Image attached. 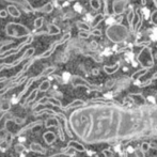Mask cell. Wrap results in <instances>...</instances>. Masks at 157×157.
<instances>
[{"instance_id":"1","label":"cell","mask_w":157,"mask_h":157,"mask_svg":"<svg viewBox=\"0 0 157 157\" xmlns=\"http://www.w3.org/2000/svg\"><path fill=\"white\" fill-rule=\"evenodd\" d=\"M71 123L77 136L89 144L157 137V106L94 103L73 112Z\"/></svg>"},{"instance_id":"2","label":"cell","mask_w":157,"mask_h":157,"mask_svg":"<svg viewBox=\"0 0 157 157\" xmlns=\"http://www.w3.org/2000/svg\"><path fill=\"white\" fill-rule=\"evenodd\" d=\"M129 35L128 29L122 24H112L106 29V36L113 43H122Z\"/></svg>"},{"instance_id":"3","label":"cell","mask_w":157,"mask_h":157,"mask_svg":"<svg viewBox=\"0 0 157 157\" xmlns=\"http://www.w3.org/2000/svg\"><path fill=\"white\" fill-rule=\"evenodd\" d=\"M6 34L15 39H21L24 36H30L33 34V32L21 23H9L6 26Z\"/></svg>"},{"instance_id":"4","label":"cell","mask_w":157,"mask_h":157,"mask_svg":"<svg viewBox=\"0 0 157 157\" xmlns=\"http://www.w3.org/2000/svg\"><path fill=\"white\" fill-rule=\"evenodd\" d=\"M139 64L144 68H151L154 66V57L152 49L147 46H144L137 56Z\"/></svg>"},{"instance_id":"5","label":"cell","mask_w":157,"mask_h":157,"mask_svg":"<svg viewBox=\"0 0 157 157\" xmlns=\"http://www.w3.org/2000/svg\"><path fill=\"white\" fill-rule=\"evenodd\" d=\"M70 39H71V33L70 32H66L65 34H64L63 36L61 37L60 40H59V41H56L55 43H52V46H50V47L48 48L46 52H44L43 54H41L40 56L35 57V58H36V60H39V59H45V58H48L49 56H52V52L56 50V48L58 47L59 45H62V44H64L65 42H67Z\"/></svg>"},{"instance_id":"6","label":"cell","mask_w":157,"mask_h":157,"mask_svg":"<svg viewBox=\"0 0 157 157\" xmlns=\"http://www.w3.org/2000/svg\"><path fill=\"white\" fill-rule=\"evenodd\" d=\"M43 113H48V114H52V116L54 117H58V118H60L61 120L64 121V124H65V130H66V134L68 135V136L72 138L73 137V134L71 132L70 128H68V123H67V119H66V117L64 116V114L62 113V112H57L55 111V110L52 109H48V108H44V109H41L39 110V111H35L34 113H33V116L34 117H37V116H41V114Z\"/></svg>"},{"instance_id":"7","label":"cell","mask_w":157,"mask_h":157,"mask_svg":"<svg viewBox=\"0 0 157 157\" xmlns=\"http://www.w3.org/2000/svg\"><path fill=\"white\" fill-rule=\"evenodd\" d=\"M47 104H50V105L55 106V107L60 108V109H62V108H63L62 103H61V101H59V99H57L56 97L44 96V97H42V98L40 99L39 101H36V103H35L34 105L32 106V109H34V108H36L39 105H47Z\"/></svg>"},{"instance_id":"8","label":"cell","mask_w":157,"mask_h":157,"mask_svg":"<svg viewBox=\"0 0 157 157\" xmlns=\"http://www.w3.org/2000/svg\"><path fill=\"white\" fill-rule=\"evenodd\" d=\"M34 52H35V49L33 47L28 48V49L25 52V54H24L23 56H21L19 59L15 60L14 62H12V63H4V68H12V67H15V66H17L18 64H21V62H23V61L27 60V59H29V58H32V56L34 55Z\"/></svg>"},{"instance_id":"9","label":"cell","mask_w":157,"mask_h":157,"mask_svg":"<svg viewBox=\"0 0 157 157\" xmlns=\"http://www.w3.org/2000/svg\"><path fill=\"white\" fill-rule=\"evenodd\" d=\"M71 81H72V85L74 88H77V87H85L87 88V89L89 90H98L97 89V87H94V86H92L90 82H88L86 79H83L82 77L80 76H73L72 79H71Z\"/></svg>"},{"instance_id":"10","label":"cell","mask_w":157,"mask_h":157,"mask_svg":"<svg viewBox=\"0 0 157 157\" xmlns=\"http://www.w3.org/2000/svg\"><path fill=\"white\" fill-rule=\"evenodd\" d=\"M128 0H113V6H112V11L114 15H121L124 13L125 8L127 6Z\"/></svg>"},{"instance_id":"11","label":"cell","mask_w":157,"mask_h":157,"mask_svg":"<svg viewBox=\"0 0 157 157\" xmlns=\"http://www.w3.org/2000/svg\"><path fill=\"white\" fill-rule=\"evenodd\" d=\"M43 123H44V122H43L42 120H37V121H34V122H32V123H29V124H27V125L25 126V127L21 128V129H19L17 132H15V134H14V137L21 136V135L25 134V132H27L28 130L33 129V128H35V127H40V126L43 125Z\"/></svg>"},{"instance_id":"12","label":"cell","mask_w":157,"mask_h":157,"mask_svg":"<svg viewBox=\"0 0 157 157\" xmlns=\"http://www.w3.org/2000/svg\"><path fill=\"white\" fill-rule=\"evenodd\" d=\"M36 80H39V77H37V76H35V77H30V78L28 79V81H27V82H26V86H25V88H24V90H23V91H21V93H19L18 95H17L16 101H18L19 99H21V97H23L24 95L26 94V92L28 91V89H29V88L31 87L32 83L34 82V81H36Z\"/></svg>"},{"instance_id":"13","label":"cell","mask_w":157,"mask_h":157,"mask_svg":"<svg viewBox=\"0 0 157 157\" xmlns=\"http://www.w3.org/2000/svg\"><path fill=\"white\" fill-rule=\"evenodd\" d=\"M66 147H70V149L75 150V151H77V152H80V153H83V152H86L85 145L81 144V143H79L78 141H75V140L68 141V143H67V145H66Z\"/></svg>"},{"instance_id":"14","label":"cell","mask_w":157,"mask_h":157,"mask_svg":"<svg viewBox=\"0 0 157 157\" xmlns=\"http://www.w3.org/2000/svg\"><path fill=\"white\" fill-rule=\"evenodd\" d=\"M87 105V103L86 101H83L82 99H75V101H73L72 103H70L67 106H65V107L62 108V110L64 111H67V110L72 109V108H79V107H83V106Z\"/></svg>"},{"instance_id":"15","label":"cell","mask_w":157,"mask_h":157,"mask_svg":"<svg viewBox=\"0 0 157 157\" xmlns=\"http://www.w3.org/2000/svg\"><path fill=\"white\" fill-rule=\"evenodd\" d=\"M6 11H8L9 15L14 17V18H19L21 15V11L18 10L17 6H15V4H9V6H6Z\"/></svg>"},{"instance_id":"16","label":"cell","mask_w":157,"mask_h":157,"mask_svg":"<svg viewBox=\"0 0 157 157\" xmlns=\"http://www.w3.org/2000/svg\"><path fill=\"white\" fill-rule=\"evenodd\" d=\"M29 150L34 153H39V154H42V155H45L47 153V150L45 149L44 147H42L40 143H36V142H32L29 147Z\"/></svg>"},{"instance_id":"17","label":"cell","mask_w":157,"mask_h":157,"mask_svg":"<svg viewBox=\"0 0 157 157\" xmlns=\"http://www.w3.org/2000/svg\"><path fill=\"white\" fill-rule=\"evenodd\" d=\"M54 11V4L52 2H47L46 4H44L41 8H34V13L35 12H41L44 14H49Z\"/></svg>"},{"instance_id":"18","label":"cell","mask_w":157,"mask_h":157,"mask_svg":"<svg viewBox=\"0 0 157 157\" xmlns=\"http://www.w3.org/2000/svg\"><path fill=\"white\" fill-rule=\"evenodd\" d=\"M43 139L45 140V142L47 143V144L50 145L56 141L57 135L52 132H44V135H43Z\"/></svg>"},{"instance_id":"19","label":"cell","mask_w":157,"mask_h":157,"mask_svg":"<svg viewBox=\"0 0 157 157\" xmlns=\"http://www.w3.org/2000/svg\"><path fill=\"white\" fill-rule=\"evenodd\" d=\"M120 68V63H116L114 65H105L104 66V72L108 75H112L116 72H118Z\"/></svg>"},{"instance_id":"20","label":"cell","mask_w":157,"mask_h":157,"mask_svg":"<svg viewBox=\"0 0 157 157\" xmlns=\"http://www.w3.org/2000/svg\"><path fill=\"white\" fill-rule=\"evenodd\" d=\"M105 14H103V13H99V14H97L96 16H94V18L92 19V23H91V28L92 29H95V27H96L97 25H99V24L101 23V21L105 19Z\"/></svg>"},{"instance_id":"21","label":"cell","mask_w":157,"mask_h":157,"mask_svg":"<svg viewBox=\"0 0 157 157\" xmlns=\"http://www.w3.org/2000/svg\"><path fill=\"white\" fill-rule=\"evenodd\" d=\"M149 68H144V67H141L140 70H138L137 72H135L134 74L132 75V80H138L139 78H141L142 76H144L145 74L147 73Z\"/></svg>"},{"instance_id":"22","label":"cell","mask_w":157,"mask_h":157,"mask_svg":"<svg viewBox=\"0 0 157 157\" xmlns=\"http://www.w3.org/2000/svg\"><path fill=\"white\" fill-rule=\"evenodd\" d=\"M47 32L48 35H56L60 33V28L56 26L55 24H47Z\"/></svg>"},{"instance_id":"23","label":"cell","mask_w":157,"mask_h":157,"mask_svg":"<svg viewBox=\"0 0 157 157\" xmlns=\"http://www.w3.org/2000/svg\"><path fill=\"white\" fill-rule=\"evenodd\" d=\"M37 93H39V89L32 90V92L29 94V96H28L27 98H26V101H25V107H28V105H29V104H31L32 101H34L35 98H36Z\"/></svg>"},{"instance_id":"24","label":"cell","mask_w":157,"mask_h":157,"mask_svg":"<svg viewBox=\"0 0 157 157\" xmlns=\"http://www.w3.org/2000/svg\"><path fill=\"white\" fill-rule=\"evenodd\" d=\"M55 71H56V66H49V67H46L45 70L41 73V74L37 75V77H39V79L44 78V77H47V76H49L50 74H52Z\"/></svg>"},{"instance_id":"25","label":"cell","mask_w":157,"mask_h":157,"mask_svg":"<svg viewBox=\"0 0 157 157\" xmlns=\"http://www.w3.org/2000/svg\"><path fill=\"white\" fill-rule=\"evenodd\" d=\"M59 123V120L56 118H48L47 120L44 122V125H45L46 128H50V127H57Z\"/></svg>"},{"instance_id":"26","label":"cell","mask_w":157,"mask_h":157,"mask_svg":"<svg viewBox=\"0 0 157 157\" xmlns=\"http://www.w3.org/2000/svg\"><path fill=\"white\" fill-rule=\"evenodd\" d=\"M140 14H141V12L139 10L135 13V17H134V19H132V25H130V30H132V32L135 31V28H136V26L138 25L139 21H140Z\"/></svg>"},{"instance_id":"27","label":"cell","mask_w":157,"mask_h":157,"mask_svg":"<svg viewBox=\"0 0 157 157\" xmlns=\"http://www.w3.org/2000/svg\"><path fill=\"white\" fill-rule=\"evenodd\" d=\"M49 88H50V81L49 80H43L41 82V85L39 86V91H41V92H46V91H48L49 90Z\"/></svg>"},{"instance_id":"28","label":"cell","mask_w":157,"mask_h":157,"mask_svg":"<svg viewBox=\"0 0 157 157\" xmlns=\"http://www.w3.org/2000/svg\"><path fill=\"white\" fill-rule=\"evenodd\" d=\"M134 17H135L134 9H132V6H128V13H127V16H126V19H127V23H128V25H129V27H130V25H132V19H134Z\"/></svg>"},{"instance_id":"29","label":"cell","mask_w":157,"mask_h":157,"mask_svg":"<svg viewBox=\"0 0 157 157\" xmlns=\"http://www.w3.org/2000/svg\"><path fill=\"white\" fill-rule=\"evenodd\" d=\"M76 25H77V28H78L79 30H85V31H90V29H91V26H90V25H87V24H86V23H82V21H77Z\"/></svg>"},{"instance_id":"30","label":"cell","mask_w":157,"mask_h":157,"mask_svg":"<svg viewBox=\"0 0 157 157\" xmlns=\"http://www.w3.org/2000/svg\"><path fill=\"white\" fill-rule=\"evenodd\" d=\"M44 21H45V19H44V17H42V16L36 17V18L34 19V28H35V30L40 29V28L43 26Z\"/></svg>"},{"instance_id":"31","label":"cell","mask_w":157,"mask_h":157,"mask_svg":"<svg viewBox=\"0 0 157 157\" xmlns=\"http://www.w3.org/2000/svg\"><path fill=\"white\" fill-rule=\"evenodd\" d=\"M90 6L93 10H99L101 9V0H90Z\"/></svg>"},{"instance_id":"32","label":"cell","mask_w":157,"mask_h":157,"mask_svg":"<svg viewBox=\"0 0 157 157\" xmlns=\"http://www.w3.org/2000/svg\"><path fill=\"white\" fill-rule=\"evenodd\" d=\"M57 128H58V136H59V139L61 141H64L65 140V137H64V132H63V129H62V126H61V123L59 122L58 125H57Z\"/></svg>"},{"instance_id":"33","label":"cell","mask_w":157,"mask_h":157,"mask_svg":"<svg viewBox=\"0 0 157 157\" xmlns=\"http://www.w3.org/2000/svg\"><path fill=\"white\" fill-rule=\"evenodd\" d=\"M10 121L11 122H14L17 125H23L25 123V120L21 118H18V117H12V118H10Z\"/></svg>"},{"instance_id":"34","label":"cell","mask_w":157,"mask_h":157,"mask_svg":"<svg viewBox=\"0 0 157 157\" xmlns=\"http://www.w3.org/2000/svg\"><path fill=\"white\" fill-rule=\"evenodd\" d=\"M90 35H91V32L90 31H85V30H79L78 36L81 37V39H89Z\"/></svg>"},{"instance_id":"35","label":"cell","mask_w":157,"mask_h":157,"mask_svg":"<svg viewBox=\"0 0 157 157\" xmlns=\"http://www.w3.org/2000/svg\"><path fill=\"white\" fill-rule=\"evenodd\" d=\"M150 149H151V144H150L149 142H142V143H141L140 150L143 152V153H147Z\"/></svg>"},{"instance_id":"36","label":"cell","mask_w":157,"mask_h":157,"mask_svg":"<svg viewBox=\"0 0 157 157\" xmlns=\"http://www.w3.org/2000/svg\"><path fill=\"white\" fill-rule=\"evenodd\" d=\"M26 151H28V150L25 147V145L21 144V143L15 145V152H17V153H23V152H26Z\"/></svg>"},{"instance_id":"37","label":"cell","mask_w":157,"mask_h":157,"mask_svg":"<svg viewBox=\"0 0 157 157\" xmlns=\"http://www.w3.org/2000/svg\"><path fill=\"white\" fill-rule=\"evenodd\" d=\"M101 154H103V155L105 156V157H114L113 152L110 151V150H108V149L103 150V151H101Z\"/></svg>"},{"instance_id":"38","label":"cell","mask_w":157,"mask_h":157,"mask_svg":"<svg viewBox=\"0 0 157 157\" xmlns=\"http://www.w3.org/2000/svg\"><path fill=\"white\" fill-rule=\"evenodd\" d=\"M151 23L153 24V25L157 26V10L154 11L151 14Z\"/></svg>"},{"instance_id":"39","label":"cell","mask_w":157,"mask_h":157,"mask_svg":"<svg viewBox=\"0 0 157 157\" xmlns=\"http://www.w3.org/2000/svg\"><path fill=\"white\" fill-rule=\"evenodd\" d=\"M90 32H91V35H94V36H101L103 35V33L99 29H92Z\"/></svg>"},{"instance_id":"40","label":"cell","mask_w":157,"mask_h":157,"mask_svg":"<svg viewBox=\"0 0 157 157\" xmlns=\"http://www.w3.org/2000/svg\"><path fill=\"white\" fill-rule=\"evenodd\" d=\"M142 21H143V17H142V14H140V21H139L138 25L136 26V28H135V31L134 32H137L139 29L141 28V26H142Z\"/></svg>"},{"instance_id":"41","label":"cell","mask_w":157,"mask_h":157,"mask_svg":"<svg viewBox=\"0 0 157 157\" xmlns=\"http://www.w3.org/2000/svg\"><path fill=\"white\" fill-rule=\"evenodd\" d=\"M8 15H9V13H8V11H6V10H1V11H0V18H6Z\"/></svg>"},{"instance_id":"42","label":"cell","mask_w":157,"mask_h":157,"mask_svg":"<svg viewBox=\"0 0 157 157\" xmlns=\"http://www.w3.org/2000/svg\"><path fill=\"white\" fill-rule=\"evenodd\" d=\"M152 82H153V79H149V80H147V81H144V82H143V83H141V85H140V87L141 88H143V87H147V86H150V85H151V83Z\"/></svg>"},{"instance_id":"43","label":"cell","mask_w":157,"mask_h":157,"mask_svg":"<svg viewBox=\"0 0 157 157\" xmlns=\"http://www.w3.org/2000/svg\"><path fill=\"white\" fill-rule=\"evenodd\" d=\"M150 144H151V149L157 150V143L156 142H154V141H151V142H150Z\"/></svg>"},{"instance_id":"44","label":"cell","mask_w":157,"mask_h":157,"mask_svg":"<svg viewBox=\"0 0 157 157\" xmlns=\"http://www.w3.org/2000/svg\"><path fill=\"white\" fill-rule=\"evenodd\" d=\"M113 83H114V81H113V80L108 81V82L106 83V88H110V87H112V86H113Z\"/></svg>"},{"instance_id":"45","label":"cell","mask_w":157,"mask_h":157,"mask_svg":"<svg viewBox=\"0 0 157 157\" xmlns=\"http://www.w3.org/2000/svg\"><path fill=\"white\" fill-rule=\"evenodd\" d=\"M4 139H6V137H0V145L2 144V142L4 141Z\"/></svg>"},{"instance_id":"46","label":"cell","mask_w":157,"mask_h":157,"mask_svg":"<svg viewBox=\"0 0 157 157\" xmlns=\"http://www.w3.org/2000/svg\"><path fill=\"white\" fill-rule=\"evenodd\" d=\"M92 73H93L94 75L98 74V70H97V68H96V70H93V71H92Z\"/></svg>"},{"instance_id":"47","label":"cell","mask_w":157,"mask_h":157,"mask_svg":"<svg viewBox=\"0 0 157 157\" xmlns=\"http://www.w3.org/2000/svg\"><path fill=\"white\" fill-rule=\"evenodd\" d=\"M152 79H153V80H154V79H157V72L153 75V76H152Z\"/></svg>"},{"instance_id":"48","label":"cell","mask_w":157,"mask_h":157,"mask_svg":"<svg viewBox=\"0 0 157 157\" xmlns=\"http://www.w3.org/2000/svg\"><path fill=\"white\" fill-rule=\"evenodd\" d=\"M145 3H147V0H141V4L142 6H145Z\"/></svg>"},{"instance_id":"49","label":"cell","mask_w":157,"mask_h":157,"mask_svg":"<svg viewBox=\"0 0 157 157\" xmlns=\"http://www.w3.org/2000/svg\"><path fill=\"white\" fill-rule=\"evenodd\" d=\"M6 112H4V113H3V114H1V117H0V121H1V120H2V119H3V118H4V116H6Z\"/></svg>"},{"instance_id":"50","label":"cell","mask_w":157,"mask_h":157,"mask_svg":"<svg viewBox=\"0 0 157 157\" xmlns=\"http://www.w3.org/2000/svg\"><path fill=\"white\" fill-rule=\"evenodd\" d=\"M153 3H154V6L157 8V0H153Z\"/></svg>"},{"instance_id":"51","label":"cell","mask_w":157,"mask_h":157,"mask_svg":"<svg viewBox=\"0 0 157 157\" xmlns=\"http://www.w3.org/2000/svg\"><path fill=\"white\" fill-rule=\"evenodd\" d=\"M68 1H75V0H68Z\"/></svg>"}]
</instances>
